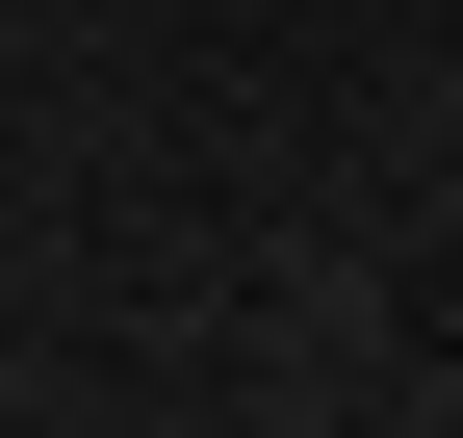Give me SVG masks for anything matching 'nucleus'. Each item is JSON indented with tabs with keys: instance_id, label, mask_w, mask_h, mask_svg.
<instances>
[]
</instances>
